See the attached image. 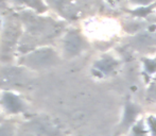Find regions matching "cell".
Masks as SVG:
<instances>
[{"label": "cell", "instance_id": "1", "mask_svg": "<svg viewBox=\"0 0 156 136\" xmlns=\"http://www.w3.org/2000/svg\"><path fill=\"white\" fill-rule=\"evenodd\" d=\"M58 56L51 48H41L34 50L23 59V64L32 68H46L53 66L58 63Z\"/></svg>", "mask_w": 156, "mask_h": 136}, {"label": "cell", "instance_id": "2", "mask_svg": "<svg viewBox=\"0 0 156 136\" xmlns=\"http://www.w3.org/2000/svg\"><path fill=\"white\" fill-rule=\"evenodd\" d=\"M28 81V76L23 69L17 67H5L0 69V86H23Z\"/></svg>", "mask_w": 156, "mask_h": 136}, {"label": "cell", "instance_id": "3", "mask_svg": "<svg viewBox=\"0 0 156 136\" xmlns=\"http://www.w3.org/2000/svg\"><path fill=\"white\" fill-rule=\"evenodd\" d=\"M28 129L32 134L36 136H61V130L51 119H37L32 120L28 124Z\"/></svg>", "mask_w": 156, "mask_h": 136}, {"label": "cell", "instance_id": "4", "mask_svg": "<svg viewBox=\"0 0 156 136\" xmlns=\"http://www.w3.org/2000/svg\"><path fill=\"white\" fill-rule=\"evenodd\" d=\"M84 38L76 30H71L66 34L64 38V51L69 58L76 56L85 49Z\"/></svg>", "mask_w": 156, "mask_h": 136}, {"label": "cell", "instance_id": "5", "mask_svg": "<svg viewBox=\"0 0 156 136\" xmlns=\"http://www.w3.org/2000/svg\"><path fill=\"white\" fill-rule=\"evenodd\" d=\"M119 66V61L111 54H105L96 61L93 67L94 74L99 78H105L115 72Z\"/></svg>", "mask_w": 156, "mask_h": 136}, {"label": "cell", "instance_id": "6", "mask_svg": "<svg viewBox=\"0 0 156 136\" xmlns=\"http://www.w3.org/2000/svg\"><path fill=\"white\" fill-rule=\"evenodd\" d=\"M140 107L132 101H127L125 103L123 117H122L121 126L125 130H129L132 126L137 121V117L139 116Z\"/></svg>", "mask_w": 156, "mask_h": 136}, {"label": "cell", "instance_id": "7", "mask_svg": "<svg viewBox=\"0 0 156 136\" xmlns=\"http://www.w3.org/2000/svg\"><path fill=\"white\" fill-rule=\"evenodd\" d=\"M50 5L67 18H76V9L73 0H48Z\"/></svg>", "mask_w": 156, "mask_h": 136}, {"label": "cell", "instance_id": "8", "mask_svg": "<svg viewBox=\"0 0 156 136\" xmlns=\"http://www.w3.org/2000/svg\"><path fill=\"white\" fill-rule=\"evenodd\" d=\"M1 103L9 113H19L25 109L23 102L19 99V97L12 93L3 94L1 98Z\"/></svg>", "mask_w": 156, "mask_h": 136}, {"label": "cell", "instance_id": "9", "mask_svg": "<svg viewBox=\"0 0 156 136\" xmlns=\"http://www.w3.org/2000/svg\"><path fill=\"white\" fill-rule=\"evenodd\" d=\"M129 136H149V129L147 127L146 120H137L129 128Z\"/></svg>", "mask_w": 156, "mask_h": 136}, {"label": "cell", "instance_id": "10", "mask_svg": "<svg viewBox=\"0 0 156 136\" xmlns=\"http://www.w3.org/2000/svg\"><path fill=\"white\" fill-rule=\"evenodd\" d=\"M16 37H17V32L14 31V30H10V31L8 32V34H5V37H4L3 39V44H2V51L4 52V53H9V52H11V48L13 47V45L16 41Z\"/></svg>", "mask_w": 156, "mask_h": 136}, {"label": "cell", "instance_id": "11", "mask_svg": "<svg viewBox=\"0 0 156 136\" xmlns=\"http://www.w3.org/2000/svg\"><path fill=\"white\" fill-rule=\"evenodd\" d=\"M144 73L148 76H153L156 73V58H144L142 59Z\"/></svg>", "mask_w": 156, "mask_h": 136}, {"label": "cell", "instance_id": "12", "mask_svg": "<svg viewBox=\"0 0 156 136\" xmlns=\"http://www.w3.org/2000/svg\"><path fill=\"white\" fill-rule=\"evenodd\" d=\"M147 127L149 129V133L151 136H156V116L150 115L146 119Z\"/></svg>", "mask_w": 156, "mask_h": 136}, {"label": "cell", "instance_id": "13", "mask_svg": "<svg viewBox=\"0 0 156 136\" xmlns=\"http://www.w3.org/2000/svg\"><path fill=\"white\" fill-rule=\"evenodd\" d=\"M0 136H15L14 128L10 124L0 126Z\"/></svg>", "mask_w": 156, "mask_h": 136}, {"label": "cell", "instance_id": "14", "mask_svg": "<svg viewBox=\"0 0 156 136\" xmlns=\"http://www.w3.org/2000/svg\"><path fill=\"white\" fill-rule=\"evenodd\" d=\"M133 2H135V3H139V4H148L150 3L151 0H132Z\"/></svg>", "mask_w": 156, "mask_h": 136}, {"label": "cell", "instance_id": "15", "mask_svg": "<svg viewBox=\"0 0 156 136\" xmlns=\"http://www.w3.org/2000/svg\"><path fill=\"white\" fill-rule=\"evenodd\" d=\"M154 80H155V81H156V76H155V77H154Z\"/></svg>", "mask_w": 156, "mask_h": 136}]
</instances>
